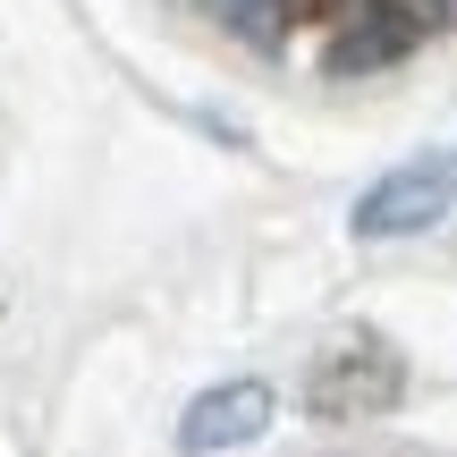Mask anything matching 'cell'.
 Listing matches in <instances>:
<instances>
[{"mask_svg": "<svg viewBox=\"0 0 457 457\" xmlns=\"http://www.w3.org/2000/svg\"><path fill=\"white\" fill-rule=\"evenodd\" d=\"M449 204H457V145H441V153H407L398 170H381V179L356 195L347 228H356L364 245L424 237L432 220H449Z\"/></svg>", "mask_w": 457, "mask_h": 457, "instance_id": "6da1fadb", "label": "cell"}, {"mask_svg": "<svg viewBox=\"0 0 457 457\" xmlns=\"http://www.w3.org/2000/svg\"><path fill=\"white\" fill-rule=\"evenodd\" d=\"M271 415H279L271 381H212V390L179 415V449H187V457L245 449V441H262V432H271Z\"/></svg>", "mask_w": 457, "mask_h": 457, "instance_id": "7a4b0ae2", "label": "cell"}, {"mask_svg": "<svg viewBox=\"0 0 457 457\" xmlns=\"http://www.w3.org/2000/svg\"><path fill=\"white\" fill-rule=\"evenodd\" d=\"M220 26H237L245 43H262V34H279V17H288V0H212Z\"/></svg>", "mask_w": 457, "mask_h": 457, "instance_id": "3957f363", "label": "cell"}]
</instances>
